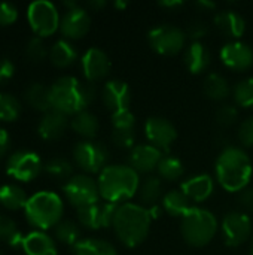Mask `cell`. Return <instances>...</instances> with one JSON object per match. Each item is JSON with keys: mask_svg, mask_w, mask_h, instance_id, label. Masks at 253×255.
Returning <instances> with one entry per match:
<instances>
[{"mask_svg": "<svg viewBox=\"0 0 253 255\" xmlns=\"http://www.w3.org/2000/svg\"><path fill=\"white\" fill-rule=\"evenodd\" d=\"M216 178L221 187L230 193L248 188L253 167L249 155L239 146H227L216 160Z\"/></svg>", "mask_w": 253, "mask_h": 255, "instance_id": "obj_1", "label": "cell"}, {"mask_svg": "<svg viewBox=\"0 0 253 255\" xmlns=\"http://www.w3.org/2000/svg\"><path fill=\"white\" fill-rule=\"evenodd\" d=\"M51 105L54 111L64 115L86 111V106L95 99V87L92 82L81 84L73 76H61L51 87Z\"/></svg>", "mask_w": 253, "mask_h": 255, "instance_id": "obj_2", "label": "cell"}, {"mask_svg": "<svg viewBox=\"0 0 253 255\" xmlns=\"http://www.w3.org/2000/svg\"><path fill=\"white\" fill-rule=\"evenodd\" d=\"M151 221L148 208L136 203H122L116 211L112 227L125 247L134 248L148 238Z\"/></svg>", "mask_w": 253, "mask_h": 255, "instance_id": "obj_3", "label": "cell"}, {"mask_svg": "<svg viewBox=\"0 0 253 255\" xmlns=\"http://www.w3.org/2000/svg\"><path fill=\"white\" fill-rule=\"evenodd\" d=\"M98 191L104 202L121 203L131 199L140 185L139 173L131 166L112 164L104 167L98 175Z\"/></svg>", "mask_w": 253, "mask_h": 255, "instance_id": "obj_4", "label": "cell"}, {"mask_svg": "<svg viewBox=\"0 0 253 255\" xmlns=\"http://www.w3.org/2000/svg\"><path fill=\"white\" fill-rule=\"evenodd\" d=\"M24 211L31 226L48 230L61 221L64 206L58 194L52 191H39L28 197Z\"/></svg>", "mask_w": 253, "mask_h": 255, "instance_id": "obj_5", "label": "cell"}, {"mask_svg": "<svg viewBox=\"0 0 253 255\" xmlns=\"http://www.w3.org/2000/svg\"><path fill=\"white\" fill-rule=\"evenodd\" d=\"M180 233L192 247H206L218 233L216 217L201 208H192L180 221Z\"/></svg>", "mask_w": 253, "mask_h": 255, "instance_id": "obj_6", "label": "cell"}, {"mask_svg": "<svg viewBox=\"0 0 253 255\" xmlns=\"http://www.w3.org/2000/svg\"><path fill=\"white\" fill-rule=\"evenodd\" d=\"M186 31L176 25L163 24L148 33V42L161 55H177L186 43Z\"/></svg>", "mask_w": 253, "mask_h": 255, "instance_id": "obj_7", "label": "cell"}, {"mask_svg": "<svg viewBox=\"0 0 253 255\" xmlns=\"http://www.w3.org/2000/svg\"><path fill=\"white\" fill-rule=\"evenodd\" d=\"M27 18L33 31L40 36H49L60 27V15L54 3L48 0H36L27 7Z\"/></svg>", "mask_w": 253, "mask_h": 255, "instance_id": "obj_8", "label": "cell"}, {"mask_svg": "<svg viewBox=\"0 0 253 255\" xmlns=\"http://www.w3.org/2000/svg\"><path fill=\"white\" fill-rule=\"evenodd\" d=\"M75 163L86 173H100L107 167L109 151L103 143L94 140H82L73 148Z\"/></svg>", "mask_w": 253, "mask_h": 255, "instance_id": "obj_9", "label": "cell"}, {"mask_svg": "<svg viewBox=\"0 0 253 255\" xmlns=\"http://www.w3.org/2000/svg\"><path fill=\"white\" fill-rule=\"evenodd\" d=\"M63 191H64L67 200L78 209L100 202L98 200L100 199L98 184L88 175L72 176L63 185Z\"/></svg>", "mask_w": 253, "mask_h": 255, "instance_id": "obj_10", "label": "cell"}, {"mask_svg": "<svg viewBox=\"0 0 253 255\" xmlns=\"http://www.w3.org/2000/svg\"><path fill=\"white\" fill-rule=\"evenodd\" d=\"M42 169L43 166L40 157L28 149H21L13 152L6 164L7 175L22 182L33 181L42 172Z\"/></svg>", "mask_w": 253, "mask_h": 255, "instance_id": "obj_11", "label": "cell"}, {"mask_svg": "<svg viewBox=\"0 0 253 255\" xmlns=\"http://www.w3.org/2000/svg\"><path fill=\"white\" fill-rule=\"evenodd\" d=\"M119 205L110 202H97L84 208L78 209V220L79 223L91 230L106 229L113 224L116 211Z\"/></svg>", "mask_w": 253, "mask_h": 255, "instance_id": "obj_12", "label": "cell"}, {"mask_svg": "<svg viewBox=\"0 0 253 255\" xmlns=\"http://www.w3.org/2000/svg\"><path fill=\"white\" fill-rule=\"evenodd\" d=\"M222 235L228 247L243 245L252 235V220L248 214L240 211H233L227 214L222 220Z\"/></svg>", "mask_w": 253, "mask_h": 255, "instance_id": "obj_13", "label": "cell"}, {"mask_svg": "<svg viewBox=\"0 0 253 255\" xmlns=\"http://www.w3.org/2000/svg\"><path fill=\"white\" fill-rule=\"evenodd\" d=\"M145 133L149 145L158 148L160 151H169V148L177 139L176 127L163 117H151L145 124Z\"/></svg>", "mask_w": 253, "mask_h": 255, "instance_id": "obj_14", "label": "cell"}, {"mask_svg": "<svg viewBox=\"0 0 253 255\" xmlns=\"http://www.w3.org/2000/svg\"><path fill=\"white\" fill-rule=\"evenodd\" d=\"M221 60L227 67L237 72H243L253 66V51L248 43L233 40L222 46Z\"/></svg>", "mask_w": 253, "mask_h": 255, "instance_id": "obj_15", "label": "cell"}, {"mask_svg": "<svg viewBox=\"0 0 253 255\" xmlns=\"http://www.w3.org/2000/svg\"><path fill=\"white\" fill-rule=\"evenodd\" d=\"M89 27H91L89 13L81 4L73 9H67L60 19V30L69 39H79L85 36Z\"/></svg>", "mask_w": 253, "mask_h": 255, "instance_id": "obj_16", "label": "cell"}, {"mask_svg": "<svg viewBox=\"0 0 253 255\" xmlns=\"http://www.w3.org/2000/svg\"><path fill=\"white\" fill-rule=\"evenodd\" d=\"M101 97L106 108L112 111V114H116L121 111H128L131 102V91L124 81L112 79L104 84Z\"/></svg>", "mask_w": 253, "mask_h": 255, "instance_id": "obj_17", "label": "cell"}, {"mask_svg": "<svg viewBox=\"0 0 253 255\" xmlns=\"http://www.w3.org/2000/svg\"><path fill=\"white\" fill-rule=\"evenodd\" d=\"M163 151L158 148L143 143V145H136L130 151V166L137 172V173H151L157 170L161 158H163Z\"/></svg>", "mask_w": 253, "mask_h": 255, "instance_id": "obj_18", "label": "cell"}, {"mask_svg": "<svg viewBox=\"0 0 253 255\" xmlns=\"http://www.w3.org/2000/svg\"><path fill=\"white\" fill-rule=\"evenodd\" d=\"M82 70L89 82L106 78L110 72V60L100 48H89L82 55Z\"/></svg>", "mask_w": 253, "mask_h": 255, "instance_id": "obj_19", "label": "cell"}, {"mask_svg": "<svg viewBox=\"0 0 253 255\" xmlns=\"http://www.w3.org/2000/svg\"><path fill=\"white\" fill-rule=\"evenodd\" d=\"M180 190L183 191V194L191 200V202H204L207 200L215 190V182L212 179L210 175H195L189 179H186L185 182H182Z\"/></svg>", "mask_w": 253, "mask_h": 255, "instance_id": "obj_20", "label": "cell"}, {"mask_svg": "<svg viewBox=\"0 0 253 255\" xmlns=\"http://www.w3.org/2000/svg\"><path fill=\"white\" fill-rule=\"evenodd\" d=\"M66 128H67V115L54 109L45 112L37 124L39 136L46 140L60 139L64 134Z\"/></svg>", "mask_w": 253, "mask_h": 255, "instance_id": "obj_21", "label": "cell"}, {"mask_svg": "<svg viewBox=\"0 0 253 255\" xmlns=\"http://www.w3.org/2000/svg\"><path fill=\"white\" fill-rule=\"evenodd\" d=\"M216 28L228 39H240L246 31V21L245 18L237 13L236 10H221L215 16Z\"/></svg>", "mask_w": 253, "mask_h": 255, "instance_id": "obj_22", "label": "cell"}, {"mask_svg": "<svg viewBox=\"0 0 253 255\" xmlns=\"http://www.w3.org/2000/svg\"><path fill=\"white\" fill-rule=\"evenodd\" d=\"M22 250L27 255H57L55 242L43 232H31L22 239Z\"/></svg>", "mask_w": 253, "mask_h": 255, "instance_id": "obj_23", "label": "cell"}, {"mask_svg": "<svg viewBox=\"0 0 253 255\" xmlns=\"http://www.w3.org/2000/svg\"><path fill=\"white\" fill-rule=\"evenodd\" d=\"M210 60H212L210 52L201 42H192L183 55V61H185L188 70L195 75L204 72L209 67Z\"/></svg>", "mask_w": 253, "mask_h": 255, "instance_id": "obj_24", "label": "cell"}, {"mask_svg": "<svg viewBox=\"0 0 253 255\" xmlns=\"http://www.w3.org/2000/svg\"><path fill=\"white\" fill-rule=\"evenodd\" d=\"M164 212H167L171 217H180L183 218L192 208H191V200L183 194L182 190H171L163 197L161 203Z\"/></svg>", "mask_w": 253, "mask_h": 255, "instance_id": "obj_25", "label": "cell"}, {"mask_svg": "<svg viewBox=\"0 0 253 255\" xmlns=\"http://www.w3.org/2000/svg\"><path fill=\"white\" fill-rule=\"evenodd\" d=\"M25 100L28 102L30 106H33L37 111L48 112L52 109L51 105V91L49 87L40 84V82H33L27 87L25 90Z\"/></svg>", "mask_w": 253, "mask_h": 255, "instance_id": "obj_26", "label": "cell"}, {"mask_svg": "<svg viewBox=\"0 0 253 255\" xmlns=\"http://www.w3.org/2000/svg\"><path fill=\"white\" fill-rule=\"evenodd\" d=\"M76 57H78V52L75 46L66 39L57 40L49 49V60L57 67H67L73 64Z\"/></svg>", "mask_w": 253, "mask_h": 255, "instance_id": "obj_27", "label": "cell"}, {"mask_svg": "<svg viewBox=\"0 0 253 255\" xmlns=\"http://www.w3.org/2000/svg\"><path fill=\"white\" fill-rule=\"evenodd\" d=\"M75 255H118L115 247L103 239H81L73 247Z\"/></svg>", "mask_w": 253, "mask_h": 255, "instance_id": "obj_28", "label": "cell"}, {"mask_svg": "<svg viewBox=\"0 0 253 255\" xmlns=\"http://www.w3.org/2000/svg\"><path fill=\"white\" fill-rule=\"evenodd\" d=\"M139 197L142 203H145L148 208L157 205L163 196V182L160 176H148L145 181L139 185Z\"/></svg>", "mask_w": 253, "mask_h": 255, "instance_id": "obj_29", "label": "cell"}, {"mask_svg": "<svg viewBox=\"0 0 253 255\" xmlns=\"http://www.w3.org/2000/svg\"><path fill=\"white\" fill-rule=\"evenodd\" d=\"M70 126H72L73 131H76L79 136H82L85 139L95 137V134L98 131V120L89 111H82V112L76 114L73 117Z\"/></svg>", "mask_w": 253, "mask_h": 255, "instance_id": "obj_30", "label": "cell"}, {"mask_svg": "<svg viewBox=\"0 0 253 255\" xmlns=\"http://www.w3.org/2000/svg\"><path fill=\"white\" fill-rule=\"evenodd\" d=\"M204 93L209 99L215 102H222L228 99L231 88L228 85V81L219 75V73H210L204 79Z\"/></svg>", "mask_w": 253, "mask_h": 255, "instance_id": "obj_31", "label": "cell"}, {"mask_svg": "<svg viewBox=\"0 0 253 255\" xmlns=\"http://www.w3.org/2000/svg\"><path fill=\"white\" fill-rule=\"evenodd\" d=\"M28 197L25 196L24 190L18 185L13 184H6L0 187V203L10 209V211H16L21 208H25Z\"/></svg>", "mask_w": 253, "mask_h": 255, "instance_id": "obj_32", "label": "cell"}, {"mask_svg": "<svg viewBox=\"0 0 253 255\" xmlns=\"http://www.w3.org/2000/svg\"><path fill=\"white\" fill-rule=\"evenodd\" d=\"M157 172L161 179L173 182L183 176V164L179 158L173 155H164L157 167Z\"/></svg>", "mask_w": 253, "mask_h": 255, "instance_id": "obj_33", "label": "cell"}, {"mask_svg": "<svg viewBox=\"0 0 253 255\" xmlns=\"http://www.w3.org/2000/svg\"><path fill=\"white\" fill-rule=\"evenodd\" d=\"M55 238L64 244V245H70V247H75L81 239V230L78 227L76 223L70 221V220H66V221H60L57 226H55Z\"/></svg>", "mask_w": 253, "mask_h": 255, "instance_id": "obj_34", "label": "cell"}, {"mask_svg": "<svg viewBox=\"0 0 253 255\" xmlns=\"http://www.w3.org/2000/svg\"><path fill=\"white\" fill-rule=\"evenodd\" d=\"M21 112L19 100L10 93H0V120L15 121Z\"/></svg>", "mask_w": 253, "mask_h": 255, "instance_id": "obj_35", "label": "cell"}, {"mask_svg": "<svg viewBox=\"0 0 253 255\" xmlns=\"http://www.w3.org/2000/svg\"><path fill=\"white\" fill-rule=\"evenodd\" d=\"M45 172L54 178L58 179H70V175L73 172V166L69 160L63 158V157H55L51 158L46 164H45Z\"/></svg>", "mask_w": 253, "mask_h": 255, "instance_id": "obj_36", "label": "cell"}, {"mask_svg": "<svg viewBox=\"0 0 253 255\" xmlns=\"http://www.w3.org/2000/svg\"><path fill=\"white\" fill-rule=\"evenodd\" d=\"M234 100L243 108H253V78H246L236 84Z\"/></svg>", "mask_w": 253, "mask_h": 255, "instance_id": "obj_37", "label": "cell"}, {"mask_svg": "<svg viewBox=\"0 0 253 255\" xmlns=\"http://www.w3.org/2000/svg\"><path fill=\"white\" fill-rule=\"evenodd\" d=\"M48 54H49V52H48L46 45H45V42L42 40V37L34 36V37H31V39L27 42L25 55H27V58H28L30 61L39 63V61H42Z\"/></svg>", "mask_w": 253, "mask_h": 255, "instance_id": "obj_38", "label": "cell"}, {"mask_svg": "<svg viewBox=\"0 0 253 255\" xmlns=\"http://www.w3.org/2000/svg\"><path fill=\"white\" fill-rule=\"evenodd\" d=\"M112 140L121 149H133L136 140L134 128H113Z\"/></svg>", "mask_w": 253, "mask_h": 255, "instance_id": "obj_39", "label": "cell"}, {"mask_svg": "<svg viewBox=\"0 0 253 255\" xmlns=\"http://www.w3.org/2000/svg\"><path fill=\"white\" fill-rule=\"evenodd\" d=\"M216 123L222 127H230L233 126L237 118H239V109L234 105H222L218 111H216Z\"/></svg>", "mask_w": 253, "mask_h": 255, "instance_id": "obj_40", "label": "cell"}, {"mask_svg": "<svg viewBox=\"0 0 253 255\" xmlns=\"http://www.w3.org/2000/svg\"><path fill=\"white\" fill-rule=\"evenodd\" d=\"M21 232L16 230V224L6 215L0 214V242H7L9 245Z\"/></svg>", "mask_w": 253, "mask_h": 255, "instance_id": "obj_41", "label": "cell"}, {"mask_svg": "<svg viewBox=\"0 0 253 255\" xmlns=\"http://www.w3.org/2000/svg\"><path fill=\"white\" fill-rule=\"evenodd\" d=\"M136 118L131 114V111H121L116 114H112V126L113 128H134Z\"/></svg>", "mask_w": 253, "mask_h": 255, "instance_id": "obj_42", "label": "cell"}, {"mask_svg": "<svg viewBox=\"0 0 253 255\" xmlns=\"http://www.w3.org/2000/svg\"><path fill=\"white\" fill-rule=\"evenodd\" d=\"M207 33H209V25L203 19L191 21L186 30V36L191 37L194 42H200V39H203Z\"/></svg>", "mask_w": 253, "mask_h": 255, "instance_id": "obj_43", "label": "cell"}, {"mask_svg": "<svg viewBox=\"0 0 253 255\" xmlns=\"http://www.w3.org/2000/svg\"><path fill=\"white\" fill-rule=\"evenodd\" d=\"M239 140L243 146H253V117L246 118L239 127Z\"/></svg>", "mask_w": 253, "mask_h": 255, "instance_id": "obj_44", "label": "cell"}, {"mask_svg": "<svg viewBox=\"0 0 253 255\" xmlns=\"http://www.w3.org/2000/svg\"><path fill=\"white\" fill-rule=\"evenodd\" d=\"M18 16V9L9 1H0V25L12 24Z\"/></svg>", "mask_w": 253, "mask_h": 255, "instance_id": "obj_45", "label": "cell"}, {"mask_svg": "<svg viewBox=\"0 0 253 255\" xmlns=\"http://www.w3.org/2000/svg\"><path fill=\"white\" fill-rule=\"evenodd\" d=\"M13 72H15V66L12 63V60L9 58H0V84L9 81L12 76H13Z\"/></svg>", "mask_w": 253, "mask_h": 255, "instance_id": "obj_46", "label": "cell"}, {"mask_svg": "<svg viewBox=\"0 0 253 255\" xmlns=\"http://www.w3.org/2000/svg\"><path fill=\"white\" fill-rule=\"evenodd\" d=\"M239 205L243 209L253 212V187L252 188L248 187L243 191H240V194H239Z\"/></svg>", "mask_w": 253, "mask_h": 255, "instance_id": "obj_47", "label": "cell"}, {"mask_svg": "<svg viewBox=\"0 0 253 255\" xmlns=\"http://www.w3.org/2000/svg\"><path fill=\"white\" fill-rule=\"evenodd\" d=\"M9 143H10V137H9V133L0 127V158L7 152L9 149Z\"/></svg>", "mask_w": 253, "mask_h": 255, "instance_id": "obj_48", "label": "cell"}, {"mask_svg": "<svg viewBox=\"0 0 253 255\" xmlns=\"http://www.w3.org/2000/svg\"><path fill=\"white\" fill-rule=\"evenodd\" d=\"M195 6H197L201 12H210V10L216 9V3L209 1V0H200V1L195 3Z\"/></svg>", "mask_w": 253, "mask_h": 255, "instance_id": "obj_49", "label": "cell"}, {"mask_svg": "<svg viewBox=\"0 0 253 255\" xmlns=\"http://www.w3.org/2000/svg\"><path fill=\"white\" fill-rule=\"evenodd\" d=\"M160 6H163L166 9H177V7L183 6V1H180V0H164V1H160Z\"/></svg>", "mask_w": 253, "mask_h": 255, "instance_id": "obj_50", "label": "cell"}, {"mask_svg": "<svg viewBox=\"0 0 253 255\" xmlns=\"http://www.w3.org/2000/svg\"><path fill=\"white\" fill-rule=\"evenodd\" d=\"M148 211H149V215H151V218L152 220H158L160 217H161V214H163V206H158V205H154V206H151V208H148Z\"/></svg>", "mask_w": 253, "mask_h": 255, "instance_id": "obj_51", "label": "cell"}, {"mask_svg": "<svg viewBox=\"0 0 253 255\" xmlns=\"http://www.w3.org/2000/svg\"><path fill=\"white\" fill-rule=\"evenodd\" d=\"M86 4H88L91 9L98 10V9H101V7H104V6H106V1H104V0H91V1H88Z\"/></svg>", "mask_w": 253, "mask_h": 255, "instance_id": "obj_52", "label": "cell"}, {"mask_svg": "<svg viewBox=\"0 0 253 255\" xmlns=\"http://www.w3.org/2000/svg\"><path fill=\"white\" fill-rule=\"evenodd\" d=\"M115 6H116L118 9H125V7H127V1H122V0L119 1V0H118V1L115 3Z\"/></svg>", "mask_w": 253, "mask_h": 255, "instance_id": "obj_53", "label": "cell"}, {"mask_svg": "<svg viewBox=\"0 0 253 255\" xmlns=\"http://www.w3.org/2000/svg\"><path fill=\"white\" fill-rule=\"evenodd\" d=\"M251 255H253V239H252V251H251Z\"/></svg>", "mask_w": 253, "mask_h": 255, "instance_id": "obj_54", "label": "cell"}]
</instances>
